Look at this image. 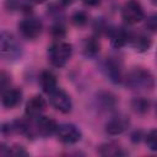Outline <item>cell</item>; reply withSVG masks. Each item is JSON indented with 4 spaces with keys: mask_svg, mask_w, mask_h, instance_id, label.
<instances>
[{
    "mask_svg": "<svg viewBox=\"0 0 157 157\" xmlns=\"http://www.w3.org/2000/svg\"><path fill=\"white\" fill-rule=\"evenodd\" d=\"M45 105H47L45 99L42 96H33L27 101L25 105V114L31 120L37 119L45 110Z\"/></svg>",
    "mask_w": 157,
    "mask_h": 157,
    "instance_id": "obj_14",
    "label": "cell"
},
{
    "mask_svg": "<svg viewBox=\"0 0 157 157\" xmlns=\"http://www.w3.org/2000/svg\"><path fill=\"white\" fill-rule=\"evenodd\" d=\"M22 101V91L17 87H6L1 91L0 102L6 109L16 108Z\"/></svg>",
    "mask_w": 157,
    "mask_h": 157,
    "instance_id": "obj_13",
    "label": "cell"
},
{
    "mask_svg": "<svg viewBox=\"0 0 157 157\" xmlns=\"http://www.w3.org/2000/svg\"><path fill=\"white\" fill-rule=\"evenodd\" d=\"M102 71L105 77L114 85L123 83V63L115 56H108L102 63Z\"/></svg>",
    "mask_w": 157,
    "mask_h": 157,
    "instance_id": "obj_4",
    "label": "cell"
},
{
    "mask_svg": "<svg viewBox=\"0 0 157 157\" xmlns=\"http://www.w3.org/2000/svg\"><path fill=\"white\" fill-rule=\"evenodd\" d=\"M98 153L101 156H105V157H119V156H125L126 151L118 142L109 141V142L102 144L98 147Z\"/></svg>",
    "mask_w": 157,
    "mask_h": 157,
    "instance_id": "obj_16",
    "label": "cell"
},
{
    "mask_svg": "<svg viewBox=\"0 0 157 157\" xmlns=\"http://www.w3.org/2000/svg\"><path fill=\"white\" fill-rule=\"evenodd\" d=\"M2 156H10V146L4 142H0V157Z\"/></svg>",
    "mask_w": 157,
    "mask_h": 157,
    "instance_id": "obj_28",
    "label": "cell"
},
{
    "mask_svg": "<svg viewBox=\"0 0 157 157\" xmlns=\"http://www.w3.org/2000/svg\"><path fill=\"white\" fill-rule=\"evenodd\" d=\"M10 82H11V76L5 71H0V92L5 90Z\"/></svg>",
    "mask_w": 157,
    "mask_h": 157,
    "instance_id": "obj_26",
    "label": "cell"
},
{
    "mask_svg": "<svg viewBox=\"0 0 157 157\" xmlns=\"http://www.w3.org/2000/svg\"><path fill=\"white\" fill-rule=\"evenodd\" d=\"M130 126V119L125 114H115L105 123V132L112 136H118L125 132Z\"/></svg>",
    "mask_w": 157,
    "mask_h": 157,
    "instance_id": "obj_10",
    "label": "cell"
},
{
    "mask_svg": "<svg viewBox=\"0 0 157 157\" xmlns=\"http://www.w3.org/2000/svg\"><path fill=\"white\" fill-rule=\"evenodd\" d=\"M72 56V45L65 40H55L48 48V60L55 67L65 66Z\"/></svg>",
    "mask_w": 157,
    "mask_h": 157,
    "instance_id": "obj_3",
    "label": "cell"
},
{
    "mask_svg": "<svg viewBox=\"0 0 157 157\" xmlns=\"http://www.w3.org/2000/svg\"><path fill=\"white\" fill-rule=\"evenodd\" d=\"M42 29H43L42 21L39 18L34 17V16H28L18 23L20 34L23 38L29 39V40H33L36 38H38L42 33Z\"/></svg>",
    "mask_w": 157,
    "mask_h": 157,
    "instance_id": "obj_6",
    "label": "cell"
},
{
    "mask_svg": "<svg viewBox=\"0 0 157 157\" xmlns=\"http://www.w3.org/2000/svg\"><path fill=\"white\" fill-rule=\"evenodd\" d=\"M130 33L131 31L126 29L125 27H115V26H110L107 34L110 39V43L114 48L119 49L123 48L125 45L129 44V38H130Z\"/></svg>",
    "mask_w": 157,
    "mask_h": 157,
    "instance_id": "obj_12",
    "label": "cell"
},
{
    "mask_svg": "<svg viewBox=\"0 0 157 157\" xmlns=\"http://www.w3.org/2000/svg\"><path fill=\"white\" fill-rule=\"evenodd\" d=\"M28 151L21 146V145H13L10 146V156H17V157H22V156H28Z\"/></svg>",
    "mask_w": 157,
    "mask_h": 157,
    "instance_id": "obj_24",
    "label": "cell"
},
{
    "mask_svg": "<svg viewBox=\"0 0 157 157\" xmlns=\"http://www.w3.org/2000/svg\"><path fill=\"white\" fill-rule=\"evenodd\" d=\"M39 83H40V87H42L43 92H45L48 94L58 87L56 76L50 70H44V71L40 72V75H39Z\"/></svg>",
    "mask_w": 157,
    "mask_h": 157,
    "instance_id": "obj_17",
    "label": "cell"
},
{
    "mask_svg": "<svg viewBox=\"0 0 157 157\" xmlns=\"http://www.w3.org/2000/svg\"><path fill=\"white\" fill-rule=\"evenodd\" d=\"M129 44L137 53H145L152 47V39L147 33L144 32H131L129 38Z\"/></svg>",
    "mask_w": 157,
    "mask_h": 157,
    "instance_id": "obj_15",
    "label": "cell"
},
{
    "mask_svg": "<svg viewBox=\"0 0 157 157\" xmlns=\"http://www.w3.org/2000/svg\"><path fill=\"white\" fill-rule=\"evenodd\" d=\"M101 49V44L97 37H88L82 43V53L87 58H94Z\"/></svg>",
    "mask_w": 157,
    "mask_h": 157,
    "instance_id": "obj_20",
    "label": "cell"
},
{
    "mask_svg": "<svg viewBox=\"0 0 157 157\" xmlns=\"http://www.w3.org/2000/svg\"><path fill=\"white\" fill-rule=\"evenodd\" d=\"M23 54V47L18 39L7 31H0V59L17 60Z\"/></svg>",
    "mask_w": 157,
    "mask_h": 157,
    "instance_id": "obj_2",
    "label": "cell"
},
{
    "mask_svg": "<svg viewBox=\"0 0 157 157\" xmlns=\"http://www.w3.org/2000/svg\"><path fill=\"white\" fill-rule=\"evenodd\" d=\"M121 18L126 25H136L145 18V10L139 1L130 0L121 9Z\"/></svg>",
    "mask_w": 157,
    "mask_h": 157,
    "instance_id": "obj_5",
    "label": "cell"
},
{
    "mask_svg": "<svg viewBox=\"0 0 157 157\" xmlns=\"http://www.w3.org/2000/svg\"><path fill=\"white\" fill-rule=\"evenodd\" d=\"M32 4H43V2H45L47 0H29Z\"/></svg>",
    "mask_w": 157,
    "mask_h": 157,
    "instance_id": "obj_31",
    "label": "cell"
},
{
    "mask_svg": "<svg viewBox=\"0 0 157 157\" xmlns=\"http://www.w3.org/2000/svg\"><path fill=\"white\" fill-rule=\"evenodd\" d=\"M49 102L56 110L64 114H67L72 110V101L70 94L60 87H56L49 93Z\"/></svg>",
    "mask_w": 157,
    "mask_h": 157,
    "instance_id": "obj_8",
    "label": "cell"
},
{
    "mask_svg": "<svg viewBox=\"0 0 157 157\" xmlns=\"http://www.w3.org/2000/svg\"><path fill=\"white\" fill-rule=\"evenodd\" d=\"M144 140L151 151L153 152L157 151V130L156 129H151L147 134H145Z\"/></svg>",
    "mask_w": 157,
    "mask_h": 157,
    "instance_id": "obj_22",
    "label": "cell"
},
{
    "mask_svg": "<svg viewBox=\"0 0 157 157\" xmlns=\"http://www.w3.org/2000/svg\"><path fill=\"white\" fill-rule=\"evenodd\" d=\"M151 101L146 97H135L130 101V107L132 109V112H135L136 114H140V115H144V114H147L151 109Z\"/></svg>",
    "mask_w": 157,
    "mask_h": 157,
    "instance_id": "obj_19",
    "label": "cell"
},
{
    "mask_svg": "<svg viewBox=\"0 0 157 157\" xmlns=\"http://www.w3.org/2000/svg\"><path fill=\"white\" fill-rule=\"evenodd\" d=\"M123 82L128 88L135 91H152L156 85L153 74L145 67H132L124 75Z\"/></svg>",
    "mask_w": 157,
    "mask_h": 157,
    "instance_id": "obj_1",
    "label": "cell"
},
{
    "mask_svg": "<svg viewBox=\"0 0 157 157\" xmlns=\"http://www.w3.org/2000/svg\"><path fill=\"white\" fill-rule=\"evenodd\" d=\"M102 0H82V2L87 6H97L101 4Z\"/></svg>",
    "mask_w": 157,
    "mask_h": 157,
    "instance_id": "obj_29",
    "label": "cell"
},
{
    "mask_svg": "<svg viewBox=\"0 0 157 157\" xmlns=\"http://www.w3.org/2000/svg\"><path fill=\"white\" fill-rule=\"evenodd\" d=\"M94 107L97 108L98 112L102 113H108L115 109L117 104H118V98L114 93L109 92V91H98L94 94Z\"/></svg>",
    "mask_w": 157,
    "mask_h": 157,
    "instance_id": "obj_9",
    "label": "cell"
},
{
    "mask_svg": "<svg viewBox=\"0 0 157 157\" xmlns=\"http://www.w3.org/2000/svg\"><path fill=\"white\" fill-rule=\"evenodd\" d=\"M60 2L64 5V6H67V5H71L74 2V0H60Z\"/></svg>",
    "mask_w": 157,
    "mask_h": 157,
    "instance_id": "obj_30",
    "label": "cell"
},
{
    "mask_svg": "<svg viewBox=\"0 0 157 157\" xmlns=\"http://www.w3.org/2000/svg\"><path fill=\"white\" fill-rule=\"evenodd\" d=\"M34 131L36 135L43 136V137H48L55 134L56 128H58V123L54 118L52 117H45V115H40L37 118L36 123H34Z\"/></svg>",
    "mask_w": 157,
    "mask_h": 157,
    "instance_id": "obj_11",
    "label": "cell"
},
{
    "mask_svg": "<svg viewBox=\"0 0 157 157\" xmlns=\"http://www.w3.org/2000/svg\"><path fill=\"white\" fill-rule=\"evenodd\" d=\"M145 28H146V31H148L151 33L156 32V29H157V16L156 15H151L147 17V21L145 23Z\"/></svg>",
    "mask_w": 157,
    "mask_h": 157,
    "instance_id": "obj_25",
    "label": "cell"
},
{
    "mask_svg": "<svg viewBox=\"0 0 157 157\" xmlns=\"http://www.w3.org/2000/svg\"><path fill=\"white\" fill-rule=\"evenodd\" d=\"M71 22L76 26V27H83L88 23V15L87 12L80 10V11H76L72 13L71 16Z\"/></svg>",
    "mask_w": 157,
    "mask_h": 157,
    "instance_id": "obj_21",
    "label": "cell"
},
{
    "mask_svg": "<svg viewBox=\"0 0 157 157\" xmlns=\"http://www.w3.org/2000/svg\"><path fill=\"white\" fill-rule=\"evenodd\" d=\"M50 32H52V36H53L54 38H56V39L64 38L65 34H66V28H65L63 21H56V22L52 26Z\"/></svg>",
    "mask_w": 157,
    "mask_h": 157,
    "instance_id": "obj_23",
    "label": "cell"
},
{
    "mask_svg": "<svg viewBox=\"0 0 157 157\" xmlns=\"http://www.w3.org/2000/svg\"><path fill=\"white\" fill-rule=\"evenodd\" d=\"M144 137H145V132H144V130H141V129L132 131L131 135H130V140H131V142H134V144L141 142V141L144 140Z\"/></svg>",
    "mask_w": 157,
    "mask_h": 157,
    "instance_id": "obj_27",
    "label": "cell"
},
{
    "mask_svg": "<svg viewBox=\"0 0 157 157\" xmlns=\"http://www.w3.org/2000/svg\"><path fill=\"white\" fill-rule=\"evenodd\" d=\"M55 135L59 139V141H61L63 144H66V145H74V144L78 142L82 137L81 130L78 129V126H76L72 123L58 124Z\"/></svg>",
    "mask_w": 157,
    "mask_h": 157,
    "instance_id": "obj_7",
    "label": "cell"
},
{
    "mask_svg": "<svg viewBox=\"0 0 157 157\" xmlns=\"http://www.w3.org/2000/svg\"><path fill=\"white\" fill-rule=\"evenodd\" d=\"M5 9L11 12L21 11L23 13H31L32 12V2L29 0H5Z\"/></svg>",
    "mask_w": 157,
    "mask_h": 157,
    "instance_id": "obj_18",
    "label": "cell"
}]
</instances>
